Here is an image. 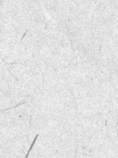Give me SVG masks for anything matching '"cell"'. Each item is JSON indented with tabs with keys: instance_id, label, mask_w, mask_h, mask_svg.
Instances as JSON below:
<instances>
[{
	"instance_id": "1",
	"label": "cell",
	"mask_w": 118,
	"mask_h": 158,
	"mask_svg": "<svg viewBox=\"0 0 118 158\" xmlns=\"http://www.w3.org/2000/svg\"><path fill=\"white\" fill-rule=\"evenodd\" d=\"M38 136H39V135H35V139H34V140H33V142H32L31 145V147H30L29 151H28V152H27V154H26V157H25V158H28V156H29V155H30V152H31L32 148H33V146H34V145H35V141H36L37 138H38Z\"/></svg>"
}]
</instances>
